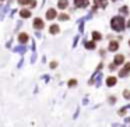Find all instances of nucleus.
Returning a JSON list of instances; mask_svg holds the SVG:
<instances>
[{
    "instance_id": "obj_9",
    "label": "nucleus",
    "mask_w": 130,
    "mask_h": 127,
    "mask_svg": "<svg viewBox=\"0 0 130 127\" xmlns=\"http://www.w3.org/2000/svg\"><path fill=\"white\" fill-rule=\"evenodd\" d=\"M69 4L67 0H59V3H57V6H59V9H66Z\"/></svg>"
},
{
    "instance_id": "obj_16",
    "label": "nucleus",
    "mask_w": 130,
    "mask_h": 127,
    "mask_svg": "<svg viewBox=\"0 0 130 127\" xmlns=\"http://www.w3.org/2000/svg\"><path fill=\"white\" fill-rule=\"evenodd\" d=\"M123 95H124V98H126V99H130V91H124Z\"/></svg>"
},
{
    "instance_id": "obj_22",
    "label": "nucleus",
    "mask_w": 130,
    "mask_h": 127,
    "mask_svg": "<svg viewBox=\"0 0 130 127\" xmlns=\"http://www.w3.org/2000/svg\"><path fill=\"white\" fill-rule=\"evenodd\" d=\"M129 45H130V41H129Z\"/></svg>"
},
{
    "instance_id": "obj_14",
    "label": "nucleus",
    "mask_w": 130,
    "mask_h": 127,
    "mask_svg": "<svg viewBox=\"0 0 130 127\" xmlns=\"http://www.w3.org/2000/svg\"><path fill=\"white\" fill-rule=\"evenodd\" d=\"M92 38H94V41H99L101 39V34L99 32H92Z\"/></svg>"
},
{
    "instance_id": "obj_13",
    "label": "nucleus",
    "mask_w": 130,
    "mask_h": 127,
    "mask_svg": "<svg viewBox=\"0 0 130 127\" xmlns=\"http://www.w3.org/2000/svg\"><path fill=\"white\" fill-rule=\"evenodd\" d=\"M49 31H51V34H57V32H59V27H57V25H52Z\"/></svg>"
},
{
    "instance_id": "obj_17",
    "label": "nucleus",
    "mask_w": 130,
    "mask_h": 127,
    "mask_svg": "<svg viewBox=\"0 0 130 127\" xmlns=\"http://www.w3.org/2000/svg\"><path fill=\"white\" fill-rule=\"evenodd\" d=\"M59 18H60L62 21H64V20H67V18H69V15H66V14H62V15H59Z\"/></svg>"
},
{
    "instance_id": "obj_7",
    "label": "nucleus",
    "mask_w": 130,
    "mask_h": 127,
    "mask_svg": "<svg viewBox=\"0 0 130 127\" xmlns=\"http://www.w3.org/2000/svg\"><path fill=\"white\" fill-rule=\"evenodd\" d=\"M123 62H124V56H122V55H118V56L115 57V66L122 64Z\"/></svg>"
},
{
    "instance_id": "obj_11",
    "label": "nucleus",
    "mask_w": 130,
    "mask_h": 127,
    "mask_svg": "<svg viewBox=\"0 0 130 127\" xmlns=\"http://www.w3.org/2000/svg\"><path fill=\"white\" fill-rule=\"evenodd\" d=\"M106 84H108V87H112V85H115V84H116V78H115V77H109V78L106 80Z\"/></svg>"
},
{
    "instance_id": "obj_12",
    "label": "nucleus",
    "mask_w": 130,
    "mask_h": 127,
    "mask_svg": "<svg viewBox=\"0 0 130 127\" xmlns=\"http://www.w3.org/2000/svg\"><path fill=\"white\" fill-rule=\"evenodd\" d=\"M18 41H20L21 43H25L27 41H28V37H27V34H20V37H18Z\"/></svg>"
},
{
    "instance_id": "obj_21",
    "label": "nucleus",
    "mask_w": 130,
    "mask_h": 127,
    "mask_svg": "<svg viewBox=\"0 0 130 127\" xmlns=\"http://www.w3.org/2000/svg\"><path fill=\"white\" fill-rule=\"evenodd\" d=\"M129 28H130V21H129Z\"/></svg>"
},
{
    "instance_id": "obj_3",
    "label": "nucleus",
    "mask_w": 130,
    "mask_h": 127,
    "mask_svg": "<svg viewBox=\"0 0 130 127\" xmlns=\"http://www.w3.org/2000/svg\"><path fill=\"white\" fill-rule=\"evenodd\" d=\"M43 21L41 20V18H35L34 20V28H37V29H42L43 28Z\"/></svg>"
},
{
    "instance_id": "obj_20",
    "label": "nucleus",
    "mask_w": 130,
    "mask_h": 127,
    "mask_svg": "<svg viewBox=\"0 0 130 127\" xmlns=\"http://www.w3.org/2000/svg\"><path fill=\"white\" fill-rule=\"evenodd\" d=\"M51 67H52V68H55V67H56V63H55V62H53V63H51Z\"/></svg>"
},
{
    "instance_id": "obj_8",
    "label": "nucleus",
    "mask_w": 130,
    "mask_h": 127,
    "mask_svg": "<svg viewBox=\"0 0 130 127\" xmlns=\"http://www.w3.org/2000/svg\"><path fill=\"white\" fill-rule=\"evenodd\" d=\"M118 49H119L118 42H110V43H109V50H110V52H115V50H118Z\"/></svg>"
},
{
    "instance_id": "obj_1",
    "label": "nucleus",
    "mask_w": 130,
    "mask_h": 127,
    "mask_svg": "<svg viewBox=\"0 0 130 127\" xmlns=\"http://www.w3.org/2000/svg\"><path fill=\"white\" fill-rule=\"evenodd\" d=\"M110 25L115 31H123L126 24H124V20L123 17H113L112 21H110Z\"/></svg>"
},
{
    "instance_id": "obj_23",
    "label": "nucleus",
    "mask_w": 130,
    "mask_h": 127,
    "mask_svg": "<svg viewBox=\"0 0 130 127\" xmlns=\"http://www.w3.org/2000/svg\"><path fill=\"white\" fill-rule=\"evenodd\" d=\"M0 2H3V0H0Z\"/></svg>"
},
{
    "instance_id": "obj_4",
    "label": "nucleus",
    "mask_w": 130,
    "mask_h": 127,
    "mask_svg": "<svg viewBox=\"0 0 130 127\" xmlns=\"http://www.w3.org/2000/svg\"><path fill=\"white\" fill-rule=\"evenodd\" d=\"M74 3H76L77 7H87L88 6V0H74Z\"/></svg>"
},
{
    "instance_id": "obj_10",
    "label": "nucleus",
    "mask_w": 130,
    "mask_h": 127,
    "mask_svg": "<svg viewBox=\"0 0 130 127\" xmlns=\"http://www.w3.org/2000/svg\"><path fill=\"white\" fill-rule=\"evenodd\" d=\"M20 14H21V17H23V18H29V17H31V11H29V10H23Z\"/></svg>"
},
{
    "instance_id": "obj_15",
    "label": "nucleus",
    "mask_w": 130,
    "mask_h": 127,
    "mask_svg": "<svg viewBox=\"0 0 130 127\" xmlns=\"http://www.w3.org/2000/svg\"><path fill=\"white\" fill-rule=\"evenodd\" d=\"M85 48H87V49H94V48H95V43H94V42H87V43H85Z\"/></svg>"
},
{
    "instance_id": "obj_5",
    "label": "nucleus",
    "mask_w": 130,
    "mask_h": 127,
    "mask_svg": "<svg viewBox=\"0 0 130 127\" xmlns=\"http://www.w3.org/2000/svg\"><path fill=\"white\" fill-rule=\"evenodd\" d=\"M18 3L20 4H23V6H25V4H29V6H32V7H35V0H18Z\"/></svg>"
},
{
    "instance_id": "obj_19",
    "label": "nucleus",
    "mask_w": 130,
    "mask_h": 127,
    "mask_svg": "<svg viewBox=\"0 0 130 127\" xmlns=\"http://www.w3.org/2000/svg\"><path fill=\"white\" fill-rule=\"evenodd\" d=\"M69 85H70V87H73V85H76V80H71V81L69 82Z\"/></svg>"
},
{
    "instance_id": "obj_6",
    "label": "nucleus",
    "mask_w": 130,
    "mask_h": 127,
    "mask_svg": "<svg viewBox=\"0 0 130 127\" xmlns=\"http://www.w3.org/2000/svg\"><path fill=\"white\" fill-rule=\"evenodd\" d=\"M55 17H56V11H55L53 9L48 10V13H46V18H48V20H53Z\"/></svg>"
},
{
    "instance_id": "obj_2",
    "label": "nucleus",
    "mask_w": 130,
    "mask_h": 127,
    "mask_svg": "<svg viewBox=\"0 0 130 127\" xmlns=\"http://www.w3.org/2000/svg\"><path fill=\"white\" fill-rule=\"evenodd\" d=\"M129 71H130V63H126V66L119 71V76H120V77H126L127 74H129Z\"/></svg>"
},
{
    "instance_id": "obj_18",
    "label": "nucleus",
    "mask_w": 130,
    "mask_h": 127,
    "mask_svg": "<svg viewBox=\"0 0 130 127\" xmlns=\"http://www.w3.org/2000/svg\"><path fill=\"white\" fill-rule=\"evenodd\" d=\"M120 11L123 13V14H127V13H129V11H127V7H122V9H120Z\"/></svg>"
}]
</instances>
